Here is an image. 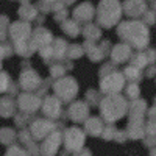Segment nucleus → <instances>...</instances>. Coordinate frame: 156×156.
<instances>
[{
  "label": "nucleus",
  "mask_w": 156,
  "mask_h": 156,
  "mask_svg": "<svg viewBox=\"0 0 156 156\" xmlns=\"http://www.w3.org/2000/svg\"><path fill=\"white\" fill-rule=\"evenodd\" d=\"M53 128V125L51 123H48L47 120H37L33 126H31V133L34 134V137H44L50 129Z\"/></svg>",
  "instance_id": "f03ea898"
},
{
  "label": "nucleus",
  "mask_w": 156,
  "mask_h": 156,
  "mask_svg": "<svg viewBox=\"0 0 156 156\" xmlns=\"http://www.w3.org/2000/svg\"><path fill=\"white\" fill-rule=\"evenodd\" d=\"M86 129L87 133H90V136H98L103 133V123L100 122V119H90L86 123Z\"/></svg>",
  "instance_id": "20e7f679"
},
{
  "label": "nucleus",
  "mask_w": 156,
  "mask_h": 156,
  "mask_svg": "<svg viewBox=\"0 0 156 156\" xmlns=\"http://www.w3.org/2000/svg\"><path fill=\"white\" fill-rule=\"evenodd\" d=\"M64 144L67 150H80L84 144V134L81 129L78 128H70L67 129L66 137H64Z\"/></svg>",
  "instance_id": "f257e3e1"
},
{
  "label": "nucleus",
  "mask_w": 156,
  "mask_h": 156,
  "mask_svg": "<svg viewBox=\"0 0 156 156\" xmlns=\"http://www.w3.org/2000/svg\"><path fill=\"white\" fill-rule=\"evenodd\" d=\"M12 139H14V133H12L11 129H2V131H0V140H2L3 144H9Z\"/></svg>",
  "instance_id": "39448f33"
},
{
  "label": "nucleus",
  "mask_w": 156,
  "mask_h": 156,
  "mask_svg": "<svg viewBox=\"0 0 156 156\" xmlns=\"http://www.w3.org/2000/svg\"><path fill=\"white\" fill-rule=\"evenodd\" d=\"M6 156H28V154H27V153H23V151H22L20 148H17V147H12V148L8 150Z\"/></svg>",
  "instance_id": "423d86ee"
},
{
  "label": "nucleus",
  "mask_w": 156,
  "mask_h": 156,
  "mask_svg": "<svg viewBox=\"0 0 156 156\" xmlns=\"http://www.w3.org/2000/svg\"><path fill=\"white\" fill-rule=\"evenodd\" d=\"M151 156H156V148H153V151H151Z\"/></svg>",
  "instance_id": "0eeeda50"
},
{
  "label": "nucleus",
  "mask_w": 156,
  "mask_h": 156,
  "mask_svg": "<svg viewBox=\"0 0 156 156\" xmlns=\"http://www.w3.org/2000/svg\"><path fill=\"white\" fill-rule=\"evenodd\" d=\"M59 142H61V136L59 133H53V136H51L45 144L42 145V151L45 154H55L58 147H59Z\"/></svg>",
  "instance_id": "7ed1b4c3"
}]
</instances>
